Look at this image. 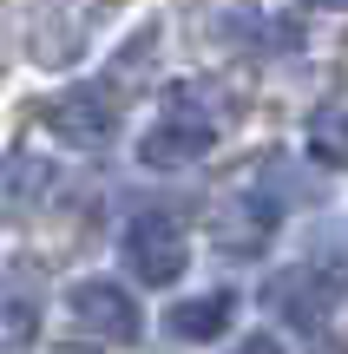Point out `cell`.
<instances>
[{
    "label": "cell",
    "instance_id": "cell-11",
    "mask_svg": "<svg viewBox=\"0 0 348 354\" xmlns=\"http://www.w3.org/2000/svg\"><path fill=\"white\" fill-rule=\"evenodd\" d=\"M230 354H283V348H276V342H270V335H250V342H237Z\"/></svg>",
    "mask_w": 348,
    "mask_h": 354
},
{
    "label": "cell",
    "instance_id": "cell-6",
    "mask_svg": "<svg viewBox=\"0 0 348 354\" xmlns=\"http://www.w3.org/2000/svg\"><path fill=\"white\" fill-rule=\"evenodd\" d=\"M270 295H276V308H283L296 328H315V322H329V308H336V295H342V276H329V269H283V276L270 282Z\"/></svg>",
    "mask_w": 348,
    "mask_h": 354
},
{
    "label": "cell",
    "instance_id": "cell-2",
    "mask_svg": "<svg viewBox=\"0 0 348 354\" xmlns=\"http://www.w3.org/2000/svg\"><path fill=\"white\" fill-rule=\"evenodd\" d=\"M66 315L86 342H131L138 335V302L125 295V282L112 276H86L66 289Z\"/></svg>",
    "mask_w": 348,
    "mask_h": 354
},
{
    "label": "cell",
    "instance_id": "cell-12",
    "mask_svg": "<svg viewBox=\"0 0 348 354\" xmlns=\"http://www.w3.org/2000/svg\"><path fill=\"white\" fill-rule=\"evenodd\" d=\"M315 7H336V13H348V0H315Z\"/></svg>",
    "mask_w": 348,
    "mask_h": 354
},
{
    "label": "cell",
    "instance_id": "cell-10",
    "mask_svg": "<svg viewBox=\"0 0 348 354\" xmlns=\"http://www.w3.org/2000/svg\"><path fill=\"white\" fill-rule=\"evenodd\" d=\"M309 158L315 165H329V171H348V112H315L309 118Z\"/></svg>",
    "mask_w": 348,
    "mask_h": 354
},
{
    "label": "cell",
    "instance_id": "cell-1",
    "mask_svg": "<svg viewBox=\"0 0 348 354\" xmlns=\"http://www.w3.org/2000/svg\"><path fill=\"white\" fill-rule=\"evenodd\" d=\"M210 151H217V112H197L191 92H178L171 112L138 138V165H152V171H184Z\"/></svg>",
    "mask_w": 348,
    "mask_h": 354
},
{
    "label": "cell",
    "instance_id": "cell-5",
    "mask_svg": "<svg viewBox=\"0 0 348 354\" xmlns=\"http://www.w3.org/2000/svg\"><path fill=\"white\" fill-rule=\"evenodd\" d=\"M210 236H217L223 256H263V243L276 236V203L263 190H244L210 216Z\"/></svg>",
    "mask_w": 348,
    "mask_h": 354
},
{
    "label": "cell",
    "instance_id": "cell-7",
    "mask_svg": "<svg viewBox=\"0 0 348 354\" xmlns=\"http://www.w3.org/2000/svg\"><path fill=\"white\" fill-rule=\"evenodd\" d=\"M217 33L237 39V46H250V53H296L302 46V26L289 20V13H250V7L217 13Z\"/></svg>",
    "mask_w": 348,
    "mask_h": 354
},
{
    "label": "cell",
    "instance_id": "cell-9",
    "mask_svg": "<svg viewBox=\"0 0 348 354\" xmlns=\"http://www.w3.org/2000/svg\"><path fill=\"white\" fill-rule=\"evenodd\" d=\"M53 184H59V171H53L46 158H33V151L7 158V165H0V210H33Z\"/></svg>",
    "mask_w": 348,
    "mask_h": 354
},
{
    "label": "cell",
    "instance_id": "cell-3",
    "mask_svg": "<svg viewBox=\"0 0 348 354\" xmlns=\"http://www.w3.org/2000/svg\"><path fill=\"white\" fill-rule=\"evenodd\" d=\"M125 263L138 282H152V289H165V282H178L184 269H191V243H184V230L171 223V216H131L125 230Z\"/></svg>",
    "mask_w": 348,
    "mask_h": 354
},
{
    "label": "cell",
    "instance_id": "cell-8",
    "mask_svg": "<svg viewBox=\"0 0 348 354\" xmlns=\"http://www.w3.org/2000/svg\"><path fill=\"white\" fill-rule=\"evenodd\" d=\"M230 322H237V289H210V295H191V302L171 308V328L184 342H217Z\"/></svg>",
    "mask_w": 348,
    "mask_h": 354
},
{
    "label": "cell",
    "instance_id": "cell-4",
    "mask_svg": "<svg viewBox=\"0 0 348 354\" xmlns=\"http://www.w3.org/2000/svg\"><path fill=\"white\" fill-rule=\"evenodd\" d=\"M46 131L59 145H73V151H99L118 131V105L105 99V92H92V86H73V92H59V99L46 105Z\"/></svg>",
    "mask_w": 348,
    "mask_h": 354
}]
</instances>
